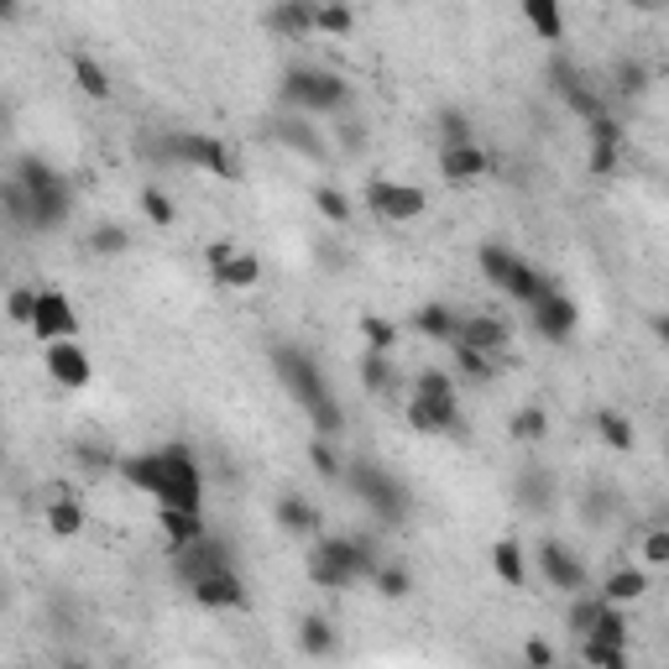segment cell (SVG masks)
<instances>
[{
	"label": "cell",
	"mask_w": 669,
	"mask_h": 669,
	"mask_svg": "<svg viewBox=\"0 0 669 669\" xmlns=\"http://www.w3.org/2000/svg\"><path fill=\"white\" fill-rule=\"evenodd\" d=\"M120 477L131 481L137 492H146L157 507H193V513H204V471H199V460H193V450L184 439L126 455Z\"/></svg>",
	"instance_id": "obj_1"
},
{
	"label": "cell",
	"mask_w": 669,
	"mask_h": 669,
	"mask_svg": "<svg viewBox=\"0 0 669 669\" xmlns=\"http://www.w3.org/2000/svg\"><path fill=\"white\" fill-rule=\"evenodd\" d=\"M377 565H383V554H377V544H372L366 533L309 544V580L325 586V591H345V586H356V580H372Z\"/></svg>",
	"instance_id": "obj_2"
},
{
	"label": "cell",
	"mask_w": 669,
	"mask_h": 669,
	"mask_svg": "<svg viewBox=\"0 0 669 669\" xmlns=\"http://www.w3.org/2000/svg\"><path fill=\"white\" fill-rule=\"evenodd\" d=\"M11 178H22L26 193H32V210H37L32 231H63V225H69V215H73V184L58 173V167L43 163V157H16Z\"/></svg>",
	"instance_id": "obj_3"
},
{
	"label": "cell",
	"mask_w": 669,
	"mask_h": 669,
	"mask_svg": "<svg viewBox=\"0 0 669 669\" xmlns=\"http://www.w3.org/2000/svg\"><path fill=\"white\" fill-rule=\"evenodd\" d=\"M278 105L283 110H298V116H340L345 105H351V84L330 69H309V63H298V69L283 73V90H278Z\"/></svg>",
	"instance_id": "obj_4"
},
{
	"label": "cell",
	"mask_w": 669,
	"mask_h": 669,
	"mask_svg": "<svg viewBox=\"0 0 669 669\" xmlns=\"http://www.w3.org/2000/svg\"><path fill=\"white\" fill-rule=\"evenodd\" d=\"M477 267H481V278L497 287V293H507V298H518V304H539L544 293H550V278L539 272L533 262H524L513 246H502V240H486L477 251Z\"/></svg>",
	"instance_id": "obj_5"
},
{
	"label": "cell",
	"mask_w": 669,
	"mask_h": 669,
	"mask_svg": "<svg viewBox=\"0 0 669 669\" xmlns=\"http://www.w3.org/2000/svg\"><path fill=\"white\" fill-rule=\"evenodd\" d=\"M152 152H157L163 163L215 173V178H225V184H236V178H240L236 146H225L220 137H204V131H167V137H157V142H152Z\"/></svg>",
	"instance_id": "obj_6"
},
{
	"label": "cell",
	"mask_w": 669,
	"mask_h": 669,
	"mask_svg": "<svg viewBox=\"0 0 669 669\" xmlns=\"http://www.w3.org/2000/svg\"><path fill=\"white\" fill-rule=\"evenodd\" d=\"M345 486L356 492V502H366L383 524H403L408 518V486L392 471H383L377 460H351L345 466Z\"/></svg>",
	"instance_id": "obj_7"
},
{
	"label": "cell",
	"mask_w": 669,
	"mask_h": 669,
	"mask_svg": "<svg viewBox=\"0 0 669 669\" xmlns=\"http://www.w3.org/2000/svg\"><path fill=\"white\" fill-rule=\"evenodd\" d=\"M272 372H278V383L293 392V403L304 408V413L330 398L325 366H319V361H314L304 345H293V340H278V345H272Z\"/></svg>",
	"instance_id": "obj_8"
},
{
	"label": "cell",
	"mask_w": 669,
	"mask_h": 669,
	"mask_svg": "<svg viewBox=\"0 0 669 669\" xmlns=\"http://www.w3.org/2000/svg\"><path fill=\"white\" fill-rule=\"evenodd\" d=\"M366 210L387 225H408V220H419L430 210V193L419 189V184H398V178H366Z\"/></svg>",
	"instance_id": "obj_9"
},
{
	"label": "cell",
	"mask_w": 669,
	"mask_h": 669,
	"mask_svg": "<svg viewBox=\"0 0 669 669\" xmlns=\"http://www.w3.org/2000/svg\"><path fill=\"white\" fill-rule=\"evenodd\" d=\"M533 565L544 575V586H554L560 597H575V591H591V575H586V560L571 554L560 539H544L539 550H533Z\"/></svg>",
	"instance_id": "obj_10"
},
{
	"label": "cell",
	"mask_w": 669,
	"mask_h": 669,
	"mask_svg": "<svg viewBox=\"0 0 669 669\" xmlns=\"http://www.w3.org/2000/svg\"><path fill=\"white\" fill-rule=\"evenodd\" d=\"M43 372L63 392H84V387L95 383V361H90V351L79 340H48L43 345Z\"/></svg>",
	"instance_id": "obj_11"
},
{
	"label": "cell",
	"mask_w": 669,
	"mask_h": 669,
	"mask_svg": "<svg viewBox=\"0 0 669 669\" xmlns=\"http://www.w3.org/2000/svg\"><path fill=\"white\" fill-rule=\"evenodd\" d=\"M225 565H236V560H231V544L215 539V533H204V539H193L189 550L173 554V575H178V586H199L204 575L225 571Z\"/></svg>",
	"instance_id": "obj_12"
},
{
	"label": "cell",
	"mask_w": 669,
	"mask_h": 669,
	"mask_svg": "<svg viewBox=\"0 0 669 669\" xmlns=\"http://www.w3.org/2000/svg\"><path fill=\"white\" fill-rule=\"evenodd\" d=\"M267 137L287 152H298V157H309V163H325L330 157V142H325V131L314 126V116H298V110H283V116L267 126Z\"/></svg>",
	"instance_id": "obj_13"
},
{
	"label": "cell",
	"mask_w": 669,
	"mask_h": 669,
	"mask_svg": "<svg viewBox=\"0 0 669 669\" xmlns=\"http://www.w3.org/2000/svg\"><path fill=\"white\" fill-rule=\"evenodd\" d=\"M528 319H533V334H544L550 345H565V340L575 334V325H580V309H575L571 293L550 287L539 304H528Z\"/></svg>",
	"instance_id": "obj_14"
},
{
	"label": "cell",
	"mask_w": 669,
	"mask_h": 669,
	"mask_svg": "<svg viewBox=\"0 0 669 669\" xmlns=\"http://www.w3.org/2000/svg\"><path fill=\"white\" fill-rule=\"evenodd\" d=\"M32 334H37L43 345H48V340H73V334H79V309L69 304V293H58V287H37Z\"/></svg>",
	"instance_id": "obj_15"
},
{
	"label": "cell",
	"mask_w": 669,
	"mask_h": 669,
	"mask_svg": "<svg viewBox=\"0 0 669 669\" xmlns=\"http://www.w3.org/2000/svg\"><path fill=\"white\" fill-rule=\"evenodd\" d=\"M189 597L204 607V612H240L246 601H251V591H246V580L236 575V565H225V571L204 575L199 586H189Z\"/></svg>",
	"instance_id": "obj_16"
},
{
	"label": "cell",
	"mask_w": 669,
	"mask_h": 669,
	"mask_svg": "<svg viewBox=\"0 0 669 669\" xmlns=\"http://www.w3.org/2000/svg\"><path fill=\"white\" fill-rule=\"evenodd\" d=\"M408 430L413 434H460V398H413V392H408Z\"/></svg>",
	"instance_id": "obj_17"
},
{
	"label": "cell",
	"mask_w": 669,
	"mask_h": 669,
	"mask_svg": "<svg viewBox=\"0 0 669 669\" xmlns=\"http://www.w3.org/2000/svg\"><path fill=\"white\" fill-rule=\"evenodd\" d=\"M492 152L477 142L466 146H439V173H445V184H481V178H492Z\"/></svg>",
	"instance_id": "obj_18"
},
{
	"label": "cell",
	"mask_w": 669,
	"mask_h": 669,
	"mask_svg": "<svg viewBox=\"0 0 669 669\" xmlns=\"http://www.w3.org/2000/svg\"><path fill=\"white\" fill-rule=\"evenodd\" d=\"M272 518H278V528H283V533H293V539H319V528H325L319 502L298 497V492H283V497L272 502Z\"/></svg>",
	"instance_id": "obj_19"
},
{
	"label": "cell",
	"mask_w": 669,
	"mask_h": 669,
	"mask_svg": "<svg viewBox=\"0 0 669 669\" xmlns=\"http://www.w3.org/2000/svg\"><path fill=\"white\" fill-rule=\"evenodd\" d=\"M455 340L460 345H477V351H492V356H502L507 351V340H513V330L502 325L497 314H460V325H455ZM450 340V345H455Z\"/></svg>",
	"instance_id": "obj_20"
},
{
	"label": "cell",
	"mask_w": 669,
	"mask_h": 669,
	"mask_svg": "<svg viewBox=\"0 0 669 669\" xmlns=\"http://www.w3.org/2000/svg\"><path fill=\"white\" fill-rule=\"evenodd\" d=\"M157 528H163V539H167V554L189 550L193 539L210 533L204 513H193V507H157Z\"/></svg>",
	"instance_id": "obj_21"
},
{
	"label": "cell",
	"mask_w": 669,
	"mask_h": 669,
	"mask_svg": "<svg viewBox=\"0 0 669 669\" xmlns=\"http://www.w3.org/2000/svg\"><path fill=\"white\" fill-rule=\"evenodd\" d=\"M210 278H215V287H225V293H251V287L262 283V257L236 246L220 267H210Z\"/></svg>",
	"instance_id": "obj_22"
},
{
	"label": "cell",
	"mask_w": 669,
	"mask_h": 669,
	"mask_svg": "<svg viewBox=\"0 0 669 669\" xmlns=\"http://www.w3.org/2000/svg\"><path fill=\"white\" fill-rule=\"evenodd\" d=\"M267 32H278L287 43L309 37L314 32V0H272L267 5Z\"/></svg>",
	"instance_id": "obj_23"
},
{
	"label": "cell",
	"mask_w": 669,
	"mask_h": 669,
	"mask_svg": "<svg viewBox=\"0 0 669 669\" xmlns=\"http://www.w3.org/2000/svg\"><path fill=\"white\" fill-rule=\"evenodd\" d=\"M513 497H518V507H528V513H550L554 507V477L544 471V466H524L518 481H513Z\"/></svg>",
	"instance_id": "obj_24"
},
{
	"label": "cell",
	"mask_w": 669,
	"mask_h": 669,
	"mask_svg": "<svg viewBox=\"0 0 669 669\" xmlns=\"http://www.w3.org/2000/svg\"><path fill=\"white\" fill-rule=\"evenodd\" d=\"M298 648H304L309 659H334V654H340V627H334L330 618L309 612V618L298 622Z\"/></svg>",
	"instance_id": "obj_25"
},
{
	"label": "cell",
	"mask_w": 669,
	"mask_h": 669,
	"mask_svg": "<svg viewBox=\"0 0 669 669\" xmlns=\"http://www.w3.org/2000/svg\"><path fill=\"white\" fill-rule=\"evenodd\" d=\"M455 325H460V314H455L450 304H424V309H413V334H424L434 345H450Z\"/></svg>",
	"instance_id": "obj_26"
},
{
	"label": "cell",
	"mask_w": 669,
	"mask_h": 669,
	"mask_svg": "<svg viewBox=\"0 0 669 669\" xmlns=\"http://www.w3.org/2000/svg\"><path fill=\"white\" fill-rule=\"evenodd\" d=\"M492 571L502 575V586H513V591H524L528 586V554L518 539H497L492 544Z\"/></svg>",
	"instance_id": "obj_27"
},
{
	"label": "cell",
	"mask_w": 669,
	"mask_h": 669,
	"mask_svg": "<svg viewBox=\"0 0 669 669\" xmlns=\"http://www.w3.org/2000/svg\"><path fill=\"white\" fill-rule=\"evenodd\" d=\"M607 601H618V607H633V601H644L648 597V575L644 571H633V565H618V571L607 575L597 586Z\"/></svg>",
	"instance_id": "obj_28"
},
{
	"label": "cell",
	"mask_w": 669,
	"mask_h": 669,
	"mask_svg": "<svg viewBox=\"0 0 669 669\" xmlns=\"http://www.w3.org/2000/svg\"><path fill=\"white\" fill-rule=\"evenodd\" d=\"M597 434H601V445L607 450H618V455H627L633 445H638V430H633V419L627 413H618V408H597Z\"/></svg>",
	"instance_id": "obj_29"
},
{
	"label": "cell",
	"mask_w": 669,
	"mask_h": 669,
	"mask_svg": "<svg viewBox=\"0 0 669 669\" xmlns=\"http://www.w3.org/2000/svg\"><path fill=\"white\" fill-rule=\"evenodd\" d=\"M69 69H73V84H79L90 99H99V105H105V99L116 95V90H110V73H105V63H99V58H90V52H73Z\"/></svg>",
	"instance_id": "obj_30"
},
{
	"label": "cell",
	"mask_w": 669,
	"mask_h": 669,
	"mask_svg": "<svg viewBox=\"0 0 669 669\" xmlns=\"http://www.w3.org/2000/svg\"><path fill=\"white\" fill-rule=\"evenodd\" d=\"M524 5L528 26L544 37V43H565V11H560V0H518Z\"/></svg>",
	"instance_id": "obj_31"
},
{
	"label": "cell",
	"mask_w": 669,
	"mask_h": 669,
	"mask_svg": "<svg viewBox=\"0 0 669 669\" xmlns=\"http://www.w3.org/2000/svg\"><path fill=\"white\" fill-rule=\"evenodd\" d=\"M455 377H466V383L486 387L492 377H497V356H492V351H477V345H460V340H455Z\"/></svg>",
	"instance_id": "obj_32"
},
{
	"label": "cell",
	"mask_w": 669,
	"mask_h": 669,
	"mask_svg": "<svg viewBox=\"0 0 669 669\" xmlns=\"http://www.w3.org/2000/svg\"><path fill=\"white\" fill-rule=\"evenodd\" d=\"M309 466H314V477L319 481H345V455H340V445H334L330 434H314L309 439Z\"/></svg>",
	"instance_id": "obj_33"
},
{
	"label": "cell",
	"mask_w": 669,
	"mask_h": 669,
	"mask_svg": "<svg viewBox=\"0 0 669 669\" xmlns=\"http://www.w3.org/2000/svg\"><path fill=\"white\" fill-rule=\"evenodd\" d=\"M48 533L52 539H79L84 533V502H73V497L48 502Z\"/></svg>",
	"instance_id": "obj_34"
},
{
	"label": "cell",
	"mask_w": 669,
	"mask_h": 669,
	"mask_svg": "<svg viewBox=\"0 0 669 669\" xmlns=\"http://www.w3.org/2000/svg\"><path fill=\"white\" fill-rule=\"evenodd\" d=\"M84 246H90V257L110 262V257H126V251H131V231L105 220V225H95V231H90V240H84Z\"/></svg>",
	"instance_id": "obj_35"
},
{
	"label": "cell",
	"mask_w": 669,
	"mask_h": 669,
	"mask_svg": "<svg viewBox=\"0 0 669 669\" xmlns=\"http://www.w3.org/2000/svg\"><path fill=\"white\" fill-rule=\"evenodd\" d=\"M356 26V11L345 5V0H314V32H325V37H345Z\"/></svg>",
	"instance_id": "obj_36"
},
{
	"label": "cell",
	"mask_w": 669,
	"mask_h": 669,
	"mask_svg": "<svg viewBox=\"0 0 669 669\" xmlns=\"http://www.w3.org/2000/svg\"><path fill=\"white\" fill-rule=\"evenodd\" d=\"M0 204H5V220H11L16 231H32L37 210H32V193H26L22 178H5V189H0Z\"/></svg>",
	"instance_id": "obj_37"
},
{
	"label": "cell",
	"mask_w": 669,
	"mask_h": 669,
	"mask_svg": "<svg viewBox=\"0 0 669 669\" xmlns=\"http://www.w3.org/2000/svg\"><path fill=\"white\" fill-rule=\"evenodd\" d=\"M314 210H319V220H330V225H351V215H356L351 193L334 189V184H319V189H314Z\"/></svg>",
	"instance_id": "obj_38"
},
{
	"label": "cell",
	"mask_w": 669,
	"mask_h": 669,
	"mask_svg": "<svg viewBox=\"0 0 669 669\" xmlns=\"http://www.w3.org/2000/svg\"><path fill=\"white\" fill-rule=\"evenodd\" d=\"M361 383L372 387V392H392V387H398L392 351H366V356H361Z\"/></svg>",
	"instance_id": "obj_39"
},
{
	"label": "cell",
	"mask_w": 669,
	"mask_h": 669,
	"mask_svg": "<svg viewBox=\"0 0 669 669\" xmlns=\"http://www.w3.org/2000/svg\"><path fill=\"white\" fill-rule=\"evenodd\" d=\"M507 430H513V439H524V445H544V434H550V413L528 403V408L513 413V424H507Z\"/></svg>",
	"instance_id": "obj_40"
},
{
	"label": "cell",
	"mask_w": 669,
	"mask_h": 669,
	"mask_svg": "<svg viewBox=\"0 0 669 669\" xmlns=\"http://www.w3.org/2000/svg\"><path fill=\"white\" fill-rule=\"evenodd\" d=\"M372 586H377L387 601H403L408 591H413V575H408V565H392V560H383V565L372 571Z\"/></svg>",
	"instance_id": "obj_41"
},
{
	"label": "cell",
	"mask_w": 669,
	"mask_h": 669,
	"mask_svg": "<svg viewBox=\"0 0 669 669\" xmlns=\"http://www.w3.org/2000/svg\"><path fill=\"white\" fill-rule=\"evenodd\" d=\"M137 204H142V215L152 220V225H173V220H178V204H173V193L157 189V184H146Z\"/></svg>",
	"instance_id": "obj_42"
},
{
	"label": "cell",
	"mask_w": 669,
	"mask_h": 669,
	"mask_svg": "<svg viewBox=\"0 0 669 669\" xmlns=\"http://www.w3.org/2000/svg\"><path fill=\"white\" fill-rule=\"evenodd\" d=\"M580 659L601 669H622L627 665V644H607V638H580Z\"/></svg>",
	"instance_id": "obj_43"
},
{
	"label": "cell",
	"mask_w": 669,
	"mask_h": 669,
	"mask_svg": "<svg viewBox=\"0 0 669 669\" xmlns=\"http://www.w3.org/2000/svg\"><path fill=\"white\" fill-rule=\"evenodd\" d=\"M622 146H627V142H601V137H591V152H586V167H591V178H612V173H618Z\"/></svg>",
	"instance_id": "obj_44"
},
{
	"label": "cell",
	"mask_w": 669,
	"mask_h": 669,
	"mask_svg": "<svg viewBox=\"0 0 669 669\" xmlns=\"http://www.w3.org/2000/svg\"><path fill=\"white\" fill-rule=\"evenodd\" d=\"M361 334H366V351H392L398 345V325L387 314H366L361 319Z\"/></svg>",
	"instance_id": "obj_45"
},
{
	"label": "cell",
	"mask_w": 669,
	"mask_h": 669,
	"mask_svg": "<svg viewBox=\"0 0 669 669\" xmlns=\"http://www.w3.org/2000/svg\"><path fill=\"white\" fill-rule=\"evenodd\" d=\"M413 398H455V377L439 372V366H424V372L413 377Z\"/></svg>",
	"instance_id": "obj_46"
},
{
	"label": "cell",
	"mask_w": 669,
	"mask_h": 669,
	"mask_svg": "<svg viewBox=\"0 0 669 669\" xmlns=\"http://www.w3.org/2000/svg\"><path fill=\"white\" fill-rule=\"evenodd\" d=\"M544 79H550V90L560 99L571 95V90H580V84H586V79H580V69H575L571 58H550V69H544Z\"/></svg>",
	"instance_id": "obj_47"
},
{
	"label": "cell",
	"mask_w": 669,
	"mask_h": 669,
	"mask_svg": "<svg viewBox=\"0 0 669 669\" xmlns=\"http://www.w3.org/2000/svg\"><path fill=\"white\" fill-rule=\"evenodd\" d=\"M309 424H314V434H330V439H340V430H345V408L334 403V398H325L319 408H309Z\"/></svg>",
	"instance_id": "obj_48"
},
{
	"label": "cell",
	"mask_w": 669,
	"mask_h": 669,
	"mask_svg": "<svg viewBox=\"0 0 669 669\" xmlns=\"http://www.w3.org/2000/svg\"><path fill=\"white\" fill-rule=\"evenodd\" d=\"M439 142L466 146V142H477V131H471V120L460 116V110H439Z\"/></svg>",
	"instance_id": "obj_49"
},
{
	"label": "cell",
	"mask_w": 669,
	"mask_h": 669,
	"mask_svg": "<svg viewBox=\"0 0 669 669\" xmlns=\"http://www.w3.org/2000/svg\"><path fill=\"white\" fill-rule=\"evenodd\" d=\"M5 314H11V325H26V330H32V314H37V287H11Z\"/></svg>",
	"instance_id": "obj_50"
},
{
	"label": "cell",
	"mask_w": 669,
	"mask_h": 669,
	"mask_svg": "<svg viewBox=\"0 0 669 669\" xmlns=\"http://www.w3.org/2000/svg\"><path fill=\"white\" fill-rule=\"evenodd\" d=\"M612 84H618V95H644L648 69L644 63H618V69H612Z\"/></svg>",
	"instance_id": "obj_51"
},
{
	"label": "cell",
	"mask_w": 669,
	"mask_h": 669,
	"mask_svg": "<svg viewBox=\"0 0 669 669\" xmlns=\"http://www.w3.org/2000/svg\"><path fill=\"white\" fill-rule=\"evenodd\" d=\"M565 105H571V110H575L580 120L607 116V110H601V99H597V90H586V84H580V90H571V95H565Z\"/></svg>",
	"instance_id": "obj_52"
},
{
	"label": "cell",
	"mask_w": 669,
	"mask_h": 669,
	"mask_svg": "<svg viewBox=\"0 0 669 669\" xmlns=\"http://www.w3.org/2000/svg\"><path fill=\"white\" fill-rule=\"evenodd\" d=\"M644 560L648 565H669V528H654L644 539Z\"/></svg>",
	"instance_id": "obj_53"
},
{
	"label": "cell",
	"mask_w": 669,
	"mask_h": 669,
	"mask_svg": "<svg viewBox=\"0 0 669 669\" xmlns=\"http://www.w3.org/2000/svg\"><path fill=\"white\" fill-rule=\"evenodd\" d=\"M524 659H528L533 669H550L554 659H560V654H554V644H544V638H528V644H524Z\"/></svg>",
	"instance_id": "obj_54"
},
{
	"label": "cell",
	"mask_w": 669,
	"mask_h": 669,
	"mask_svg": "<svg viewBox=\"0 0 669 669\" xmlns=\"http://www.w3.org/2000/svg\"><path fill=\"white\" fill-rule=\"evenodd\" d=\"M340 146H345V152H361V146H366V131H361V120H340Z\"/></svg>",
	"instance_id": "obj_55"
},
{
	"label": "cell",
	"mask_w": 669,
	"mask_h": 669,
	"mask_svg": "<svg viewBox=\"0 0 669 669\" xmlns=\"http://www.w3.org/2000/svg\"><path fill=\"white\" fill-rule=\"evenodd\" d=\"M231 251H236L231 240H210V246H204V267H220L225 257H231Z\"/></svg>",
	"instance_id": "obj_56"
},
{
	"label": "cell",
	"mask_w": 669,
	"mask_h": 669,
	"mask_svg": "<svg viewBox=\"0 0 669 669\" xmlns=\"http://www.w3.org/2000/svg\"><path fill=\"white\" fill-rule=\"evenodd\" d=\"M648 330H654L659 345H669V314H654V319H648Z\"/></svg>",
	"instance_id": "obj_57"
},
{
	"label": "cell",
	"mask_w": 669,
	"mask_h": 669,
	"mask_svg": "<svg viewBox=\"0 0 669 669\" xmlns=\"http://www.w3.org/2000/svg\"><path fill=\"white\" fill-rule=\"evenodd\" d=\"M627 5H633V11H659L665 0H627Z\"/></svg>",
	"instance_id": "obj_58"
},
{
	"label": "cell",
	"mask_w": 669,
	"mask_h": 669,
	"mask_svg": "<svg viewBox=\"0 0 669 669\" xmlns=\"http://www.w3.org/2000/svg\"><path fill=\"white\" fill-rule=\"evenodd\" d=\"M0 11H5V16H16V11H22V0H0Z\"/></svg>",
	"instance_id": "obj_59"
}]
</instances>
